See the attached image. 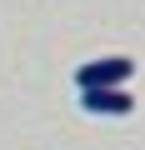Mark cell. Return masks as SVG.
I'll use <instances>...</instances> for the list:
<instances>
[{
    "instance_id": "cell-1",
    "label": "cell",
    "mask_w": 145,
    "mask_h": 150,
    "mask_svg": "<svg viewBox=\"0 0 145 150\" xmlns=\"http://www.w3.org/2000/svg\"><path fill=\"white\" fill-rule=\"evenodd\" d=\"M135 75V60L130 55H100V60H85L75 70V85L80 90H95V85H130Z\"/></svg>"
},
{
    "instance_id": "cell-2",
    "label": "cell",
    "mask_w": 145,
    "mask_h": 150,
    "mask_svg": "<svg viewBox=\"0 0 145 150\" xmlns=\"http://www.w3.org/2000/svg\"><path fill=\"white\" fill-rule=\"evenodd\" d=\"M80 110L85 115H135V95L125 85H95V90H80Z\"/></svg>"
}]
</instances>
